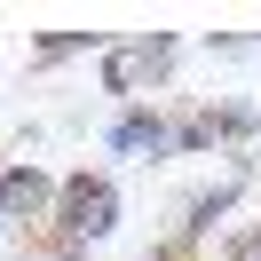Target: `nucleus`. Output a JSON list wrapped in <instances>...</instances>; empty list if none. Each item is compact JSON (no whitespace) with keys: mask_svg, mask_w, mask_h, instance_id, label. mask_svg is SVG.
<instances>
[{"mask_svg":"<svg viewBox=\"0 0 261 261\" xmlns=\"http://www.w3.org/2000/svg\"><path fill=\"white\" fill-rule=\"evenodd\" d=\"M48 229H56L48 261H87V245H103V238L119 229V182H111V174H64Z\"/></svg>","mask_w":261,"mask_h":261,"instance_id":"1","label":"nucleus"},{"mask_svg":"<svg viewBox=\"0 0 261 261\" xmlns=\"http://www.w3.org/2000/svg\"><path fill=\"white\" fill-rule=\"evenodd\" d=\"M8 229H16V222H8V214H0V238H8Z\"/></svg>","mask_w":261,"mask_h":261,"instance_id":"8","label":"nucleus"},{"mask_svg":"<svg viewBox=\"0 0 261 261\" xmlns=\"http://www.w3.org/2000/svg\"><path fill=\"white\" fill-rule=\"evenodd\" d=\"M245 190H253V166H229L222 182H206V190H190V198H182V222H174V238H166V245H182V253H198V245H206L214 229H222L229 214H238V198H245Z\"/></svg>","mask_w":261,"mask_h":261,"instance_id":"3","label":"nucleus"},{"mask_svg":"<svg viewBox=\"0 0 261 261\" xmlns=\"http://www.w3.org/2000/svg\"><path fill=\"white\" fill-rule=\"evenodd\" d=\"M111 40L119 32H40V64H71V56H95V64H103V48H111Z\"/></svg>","mask_w":261,"mask_h":261,"instance_id":"7","label":"nucleus"},{"mask_svg":"<svg viewBox=\"0 0 261 261\" xmlns=\"http://www.w3.org/2000/svg\"><path fill=\"white\" fill-rule=\"evenodd\" d=\"M56 190H64V174H48V166H32V159H0V214H8V222L48 229Z\"/></svg>","mask_w":261,"mask_h":261,"instance_id":"4","label":"nucleus"},{"mask_svg":"<svg viewBox=\"0 0 261 261\" xmlns=\"http://www.w3.org/2000/svg\"><path fill=\"white\" fill-rule=\"evenodd\" d=\"M103 150H111V159H174V119H166L159 103H127V111H111V127H103Z\"/></svg>","mask_w":261,"mask_h":261,"instance_id":"5","label":"nucleus"},{"mask_svg":"<svg viewBox=\"0 0 261 261\" xmlns=\"http://www.w3.org/2000/svg\"><path fill=\"white\" fill-rule=\"evenodd\" d=\"M222 103H190V111H174V159H198V150H222Z\"/></svg>","mask_w":261,"mask_h":261,"instance_id":"6","label":"nucleus"},{"mask_svg":"<svg viewBox=\"0 0 261 261\" xmlns=\"http://www.w3.org/2000/svg\"><path fill=\"white\" fill-rule=\"evenodd\" d=\"M182 64V40L174 32H127L103 48V95L127 111V103H143V87H166V71Z\"/></svg>","mask_w":261,"mask_h":261,"instance_id":"2","label":"nucleus"}]
</instances>
